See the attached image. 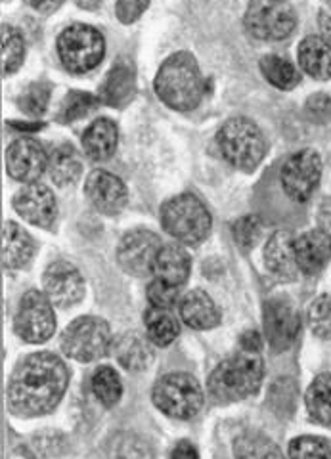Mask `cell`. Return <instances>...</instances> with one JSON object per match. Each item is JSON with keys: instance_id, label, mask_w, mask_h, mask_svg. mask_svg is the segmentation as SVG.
Here are the masks:
<instances>
[{"instance_id": "6da1fadb", "label": "cell", "mask_w": 331, "mask_h": 459, "mask_svg": "<svg viewBox=\"0 0 331 459\" xmlns=\"http://www.w3.org/2000/svg\"><path fill=\"white\" fill-rule=\"evenodd\" d=\"M67 383L69 371L60 358L50 352L31 354L12 373L8 406L23 418L45 415L62 400Z\"/></svg>"}, {"instance_id": "7a4b0ae2", "label": "cell", "mask_w": 331, "mask_h": 459, "mask_svg": "<svg viewBox=\"0 0 331 459\" xmlns=\"http://www.w3.org/2000/svg\"><path fill=\"white\" fill-rule=\"evenodd\" d=\"M155 92L172 109L188 111L197 108L205 92L196 57L188 52L172 54L163 62L155 77Z\"/></svg>"}, {"instance_id": "3957f363", "label": "cell", "mask_w": 331, "mask_h": 459, "mask_svg": "<svg viewBox=\"0 0 331 459\" xmlns=\"http://www.w3.org/2000/svg\"><path fill=\"white\" fill-rule=\"evenodd\" d=\"M265 376L261 352L243 351L222 362L209 377V391L219 402H236L255 394Z\"/></svg>"}, {"instance_id": "277c9868", "label": "cell", "mask_w": 331, "mask_h": 459, "mask_svg": "<svg viewBox=\"0 0 331 459\" xmlns=\"http://www.w3.org/2000/svg\"><path fill=\"white\" fill-rule=\"evenodd\" d=\"M161 224L169 236L188 246H196L209 234L211 214L196 195L182 194L163 204Z\"/></svg>"}, {"instance_id": "5b68a950", "label": "cell", "mask_w": 331, "mask_h": 459, "mask_svg": "<svg viewBox=\"0 0 331 459\" xmlns=\"http://www.w3.org/2000/svg\"><path fill=\"white\" fill-rule=\"evenodd\" d=\"M219 148L228 163L251 170L263 161L266 143L258 126L246 117L228 119L217 134Z\"/></svg>"}, {"instance_id": "8992f818", "label": "cell", "mask_w": 331, "mask_h": 459, "mask_svg": "<svg viewBox=\"0 0 331 459\" xmlns=\"http://www.w3.org/2000/svg\"><path fill=\"white\" fill-rule=\"evenodd\" d=\"M106 52L102 33L91 25H71L57 37V54L69 74H89Z\"/></svg>"}, {"instance_id": "52a82bcc", "label": "cell", "mask_w": 331, "mask_h": 459, "mask_svg": "<svg viewBox=\"0 0 331 459\" xmlns=\"http://www.w3.org/2000/svg\"><path fill=\"white\" fill-rule=\"evenodd\" d=\"M153 402L170 418L190 420L204 404V391L188 373H169L153 386Z\"/></svg>"}, {"instance_id": "ba28073f", "label": "cell", "mask_w": 331, "mask_h": 459, "mask_svg": "<svg viewBox=\"0 0 331 459\" xmlns=\"http://www.w3.org/2000/svg\"><path fill=\"white\" fill-rule=\"evenodd\" d=\"M111 347V332L109 325L100 320L86 316L71 324L62 335L64 352L79 362H92L108 354Z\"/></svg>"}, {"instance_id": "9c48e42d", "label": "cell", "mask_w": 331, "mask_h": 459, "mask_svg": "<svg viewBox=\"0 0 331 459\" xmlns=\"http://www.w3.org/2000/svg\"><path fill=\"white\" fill-rule=\"evenodd\" d=\"M297 16L285 0H251L246 12L248 31L261 40H282L293 33Z\"/></svg>"}, {"instance_id": "30bf717a", "label": "cell", "mask_w": 331, "mask_h": 459, "mask_svg": "<svg viewBox=\"0 0 331 459\" xmlns=\"http://www.w3.org/2000/svg\"><path fill=\"white\" fill-rule=\"evenodd\" d=\"M16 333L27 342H45L54 335L56 318L50 299L40 291L23 295L16 314Z\"/></svg>"}, {"instance_id": "8fae6325", "label": "cell", "mask_w": 331, "mask_h": 459, "mask_svg": "<svg viewBox=\"0 0 331 459\" xmlns=\"http://www.w3.org/2000/svg\"><path fill=\"white\" fill-rule=\"evenodd\" d=\"M282 184L285 194L295 201H307L322 177V161L314 150L293 153L282 167Z\"/></svg>"}, {"instance_id": "7c38bea8", "label": "cell", "mask_w": 331, "mask_h": 459, "mask_svg": "<svg viewBox=\"0 0 331 459\" xmlns=\"http://www.w3.org/2000/svg\"><path fill=\"white\" fill-rule=\"evenodd\" d=\"M161 249V239L148 230H135L126 234L118 249V261L121 268L133 276H148L153 272L155 256Z\"/></svg>"}, {"instance_id": "4fadbf2b", "label": "cell", "mask_w": 331, "mask_h": 459, "mask_svg": "<svg viewBox=\"0 0 331 459\" xmlns=\"http://www.w3.org/2000/svg\"><path fill=\"white\" fill-rule=\"evenodd\" d=\"M265 332L274 351L292 347L301 332V320L290 300L270 299L265 303Z\"/></svg>"}, {"instance_id": "5bb4252c", "label": "cell", "mask_w": 331, "mask_h": 459, "mask_svg": "<svg viewBox=\"0 0 331 459\" xmlns=\"http://www.w3.org/2000/svg\"><path fill=\"white\" fill-rule=\"evenodd\" d=\"M6 169L12 178L35 182L48 169V157L33 138H20L6 150Z\"/></svg>"}, {"instance_id": "9a60e30c", "label": "cell", "mask_w": 331, "mask_h": 459, "mask_svg": "<svg viewBox=\"0 0 331 459\" xmlns=\"http://www.w3.org/2000/svg\"><path fill=\"white\" fill-rule=\"evenodd\" d=\"M45 293L56 307H74L84 295V283L79 270L64 261L52 263L45 272Z\"/></svg>"}, {"instance_id": "2e32d148", "label": "cell", "mask_w": 331, "mask_h": 459, "mask_svg": "<svg viewBox=\"0 0 331 459\" xmlns=\"http://www.w3.org/2000/svg\"><path fill=\"white\" fill-rule=\"evenodd\" d=\"M13 209L27 222L40 228H50L57 212L54 194L42 184H29L22 188L13 197Z\"/></svg>"}, {"instance_id": "e0dca14e", "label": "cell", "mask_w": 331, "mask_h": 459, "mask_svg": "<svg viewBox=\"0 0 331 459\" xmlns=\"http://www.w3.org/2000/svg\"><path fill=\"white\" fill-rule=\"evenodd\" d=\"M84 192L94 209L104 214H118L126 205V188L123 180L108 170H94L86 178Z\"/></svg>"}, {"instance_id": "ac0fdd59", "label": "cell", "mask_w": 331, "mask_h": 459, "mask_svg": "<svg viewBox=\"0 0 331 459\" xmlns=\"http://www.w3.org/2000/svg\"><path fill=\"white\" fill-rule=\"evenodd\" d=\"M295 256L303 274H318L331 258V236L326 230H310L295 239Z\"/></svg>"}, {"instance_id": "d6986e66", "label": "cell", "mask_w": 331, "mask_h": 459, "mask_svg": "<svg viewBox=\"0 0 331 459\" xmlns=\"http://www.w3.org/2000/svg\"><path fill=\"white\" fill-rule=\"evenodd\" d=\"M136 89V77H135V67L131 62L119 60L115 64L100 89V102L113 108H121L131 102Z\"/></svg>"}, {"instance_id": "ffe728a7", "label": "cell", "mask_w": 331, "mask_h": 459, "mask_svg": "<svg viewBox=\"0 0 331 459\" xmlns=\"http://www.w3.org/2000/svg\"><path fill=\"white\" fill-rule=\"evenodd\" d=\"M266 268L280 280L292 281L299 274V264L295 256V239L290 232H278L270 238L265 249Z\"/></svg>"}, {"instance_id": "44dd1931", "label": "cell", "mask_w": 331, "mask_h": 459, "mask_svg": "<svg viewBox=\"0 0 331 459\" xmlns=\"http://www.w3.org/2000/svg\"><path fill=\"white\" fill-rule=\"evenodd\" d=\"M35 253V241L16 222L3 226V264L8 270H20L29 264Z\"/></svg>"}, {"instance_id": "7402d4cb", "label": "cell", "mask_w": 331, "mask_h": 459, "mask_svg": "<svg viewBox=\"0 0 331 459\" xmlns=\"http://www.w3.org/2000/svg\"><path fill=\"white\" fill-rule=\"evenodd\" d=\"M119 131L111 119H96L83 134L84 153L94 161H106L118 148Z\"/></svg>"}, {"instance_id": "603a6c76", "label": "cell", "mask_w": 331, "mask_h": 459, "mask_svg": "<svg viewBox=\"0 0 331 459\" xmlns=\"http://www.w3.org/2000/svg\"><path fill=\"white\" fill-rule=\"evenodd\" d=\"M180 316L194 329H211L221 322L219 308L214 307L213 299L201 290H194L182 299Z\"/></svg>"}, {"instance_id": "cb8c5ba5", "label": "cell", "mask_w": 331, "mask_h": 459, "mask_svg": "<svg viewBox=\"0 0 331 459\" xmlns=\"http://www.w3.org/2000/svg\"><path fill=\"white\" fill-rule=\"evenodd\" d=\"M190 256L179 246H165L160 249L153 263V272L157 280L170 285H182L190 276Z\"/></svg>"}, {"instance_id": "d4e9b609", "label": "cell", "mask_w": 331, "mask_h": 459, "mask_svg": "<svg viewBox=\"0 0 331 459\" xmlns=\"http://www.w3.org/2000/svg\"><path fill=\"white\" fill-rule=\"evenodd\" d=\"M299 65L314 79L326 81L331 77V45L320 37H307L301 42Z\"/></svg>"}, {"instance_id": "484cf974", "label": "cell", "mask_w": 331, "mask_h": 459, "mask_svg": "<svg viewBox=\"0 0 331 459\" xmlns=\"http://www.w3.org/2000/svg\"><path fill=\"white\" fill-rule=\"evenodd\" d=\"M148 341V337L136 332L125 333L115 344V356H118L119 364L128 371L146 369L153 360V352Z\"/></svg>"}, {"instance_id": "4316f807", "label": "cell", "mask_w": 331, "mask_h": 459, "mask_svg": "<svg viewBox=\"0 0 331 459\" xmlns=\"http://www.w3.org/2000/svg\"><path fill=\"white\" fill-rule=\"evenodd\" d=\"M48 175L57 186L74 184L81 177V157L74 146L62 143L48 157Z\"/></svg>"}, {"instance_id": "83f0119b", "label": "cell", "mask_w": 331, "mask_h": 459, "mask_svg": "<svg viewBox=\"0 0 331 459\" xmlns=\"http://www.w3.org/2000/svg\"><path fill=\"white\" fill-rule=\"evenodd\" d=\"M307 408L316 423L331 425V376L324 373L314 379L307 391Z\"/></svg>"}, {"instance_id": "f1b7e54d", "label": "cell", "mask_w": 331, "mask_h": 459, "mask_svg": "<svg viewBox=\"0 0 331 459\" xmlns=\"http://www.w3.org/2000/svg\"><path fill=\"white\" fill-rule=\"evenodd\" d=\"M144 320H146V333L148 339L157 344V347H167L179 335V324L172 318V314L165 308H155L152 307L146 314H144Z\"/></svg>"}, {"instance_id": "f546056e", "label": "cell", "mask_w": 331, "mask_h": 459, "mask_svg": "<svg viewBox=\"0 0 331 459\" xmlns=\"http://www.w3.org/2000/svg\"><path fill=\"white\" fill-rule=\"evenodd\" d=\"M234 454L236 459H283L274 442L257 433L241 435L234 444Z\"/></svg>"}, {"instance_id": "4dcf8cb0", "label": "cell", "mask_w": 331, "mask_h": 459, "mask_svg": "<svg viewBox=\"0 0 331 459\" xmlns=\"http://www.w3.org/2000/svg\"><path fill=\"white\" fill-rule=\"evenodd\" d=\"M261 71L268 82H272L276 89H282V91L295 89L301 81L299 71L295 69V65L292 62L283 60V57H280V56L263 57Z\"/></svg>"}, {"instance_id": "1f68e13d", "label": "cell", "mask_w": 331, "mask_h": 459, "mask_svg": "<svg viewBox=\"0 0 331 459\" xmlns=\"http://www.w3.org/2000/svg\"><path fill=\"white\" fill-rule=\"evenodd\" d=\"M0 37H3V75L8 77L12 74H16L20 65L23 64L25 45L22 33L10 25H3Z\"/></svg>"}, {"instance_id": "d6a6232c", "label": "cell", "mask_w": 331, "mask_h": 459, "mask_svg": "<svg viewBox=\"0 0 331 459\" xmlns=\"http://www.w3.org/2000/svg\"><path fill=\"white\" fill-rule=\"evenodd\" d=\"M92 391L96 394V398L102 402L104 406H115L121 398L123 386H121V379L115 369L102 366L94 371L92 376Z\"/></svg>"}, {"instance_id": "836d02e7", "label": "cell", "mask_w": 331, "mask_h": 459, "mask_svg": "<svg viewBox=\"0 0 331 459\" xmlns=\"http://www.w3.org/2000/svg\"><path fill=\"white\" fill-rule=\"evenodd\" d=\"M98 104H100V98H96L89 92H79V91L69 92L64 98L60 113H57V121L74 123V121L84 117V115H89L91 111H94Z\"/></svg>"}, {"instance_id": "e575fe53", "label": "cell", "mask_w": 331, "mask_h": 459, "mask_svg": "<svg viewBox=\"0 0 331 459\" xmlns=\"http://www.w3.org/2000/svg\"><path fill=\"white\" fill-rule=\"evenodd\" d=\"M113 459H153L148 442L136 435H119L115 437Z\"/></svg>"}, {"instance_id": "d590c367", "label": "cell", "mask_w": 331, "mask_h": 459, "mask_svg": "<svg viewBox=\"0 0 331 459\" xmlns=\"http://www.w3.org/2000/svg\"><path fill=\"white\" fill-rule=\"evenodd\" d=\"M50 84L48 82H33L31 86H27L25 92L18 98V106L29 113V115H42L48 108L50 102Z\"/></svg>"}, {"instance_id": "8d00e7d4", "label": "cell", "mask_w": 331, "mask_h": 459, "mask_svg": "<svg viewBox=\"0 0 331 459\" xmlns=\"http://www.w3.org/2000/svg\"><path fill=\"white\" fill-rule=\"evenodd\" d=\"M292 459H331L329 444L320 437H301L290 444Z\"/></svg>"}, {"instance_id": "74e56055", "label": "cell", "mask_w": 331, "mask_h": 459, "mask_svg": "<svg viewBox=\"0 0 331 459\" xmlns=\"http://www.w3.org/2000/svg\"><path fill=\"white\" fill-rule=\"evenodd\" d=\"M309 322L316 335L331 339V297L324 295L314 300L309 308Z\"/></svg>"}, {"instance_id": "f35d334b", "label": "cell", "mask_w": 331, "mask_h": 459, "mask_svg": "<svg viewBox=\"0 0 331 459\" xmlns=\"http://www.w3.org/2000/svg\"><path fill=\"white\" fill-rule=\"evenodd\" d=\"M261 232H263L261 221H258L257 217H253V214H248V217H241L232 226L234 239L238 241V246H241V249H246V251L255 247V243L258 241V238H261Z\"/></svg>"}, {"instance_id": "ab89813d", "label": "cell", "mask_w": 331, "mask_h": 459, "mask_svg": "<svg viewBox=\"0 0 331 459\" xmlns=\"http://www.w3.org/2000/svg\"><path fill=\"white\" fill-rule=\"evenodd\" d=\"M148 300L152 303V307H155V308L169 310V308L177 305L179 287L170 285L167 281H161V280H155L148 287Z\"/></svg>"}, {"instance_id": "60d3db41", "label": "cell", "mask_w": 331, "mask_h": 459, "mask_svg": "<svg viewBox=\"0 0 331 459\" xmlns=\"http://www.w3.org/2000/svg\"><path fill=\"white\" fill-rule=\"evenodd\" d=\"M150 0H118V8H115V12H118L119 22L133 23L142 16Z\"/></svg>"}, {"instance_id": "b9f144b4", "label": "cell", "mask_w": 331, "mask_h": 459, "mask_svg": "<svg viewBox=\"0 0 331 459\" xmlns=\"http://www.w3.org/2000/svg\"><path fill=\"white\" fill-rule=\"evenodd\" d=\"M307 109H309L312 119L326 121L331 115V100L326 94H316L309 100Z\"/></svg>"}, {"instance_id": "7bdbcfd3", "label": "cell", "mask_w": 331, "mask_h": 459, "mask_svg": "<svg viewBox=\"0 0 331 459\" xmlns=\"http://www.w3.org/2000/svg\"><path fill=\"white\" fill-rule=\"evenodd\" d=\"M170 459H199V455H197V450L192 446L190 442L182 440V442L177 444L175 450H172Z\"/></svg>"}, {"instance_id": "ee69618b", "label": "cell", "mask_w": 331, "mask_h": 459, "mask_svg": "<svg viewBox=\"0 0 331 459\" xmlns=\"http://www.w3.org/2000/svg\"><path fill=\"white\" fill-rule=\"evenodd\" d=\"M241 349L248 352H261V337L257 332H246L241 335Z\"/></svg>"}, {"instance_id": "f6af8a7d", "label": "cell", "mask_w": 331, "mask_h": 459, "mask_svg": "<svg viewBox=\"0 0 331 459\" xmlns=\"http://www.w3.org/2000/svg\"><path fill=\"white\" fill-rule=\"evenodd\" d=\"M320 29L324 39L331 45V0L329 4H326V8L320 12Z\"/></svg>"}, {"instance_id": "bcb514c9", "label": "cell", "mask_w": 331, "mask_h": 459, "mask_svg": "<svg viewBox=\"0 0 331 459\" xmlns=\"http://www.w3.org/2000/svg\"><path fill=\"white\" fill-rule=\"evenodd\" d=\"M64 3V0H27V4L35 8L37 12H54L57 6H60Z\"/></svg>"}, {"instance_id": "7dc6e473", "label": "cell", "mask_w": 331, "mask_h": 459, "mask_svg": "<svg viewBox=\"0 0 331 459\" xmlns=\"http://www.w3.org/2000/svg\"><path fill=\"white\" fill-rule=\"evenodd\" d=\"M322 224L326 228V232L331 236V201H327L322 209Z\"/></svg>"}, {"instance_id": "c3c4849f", "label": "cell", "mask_w": 331, "mask_h": 459, "mask_svg": "<svg viewBox=\"0 0 331 459\" xmlns=\"http://www.w3.org/2000/svg\"><path fill=\"white\" fill-rule=\"evenodd\" d=\"M75 3L84 10H96L100 6V0H75Z\"/></svg>"}]
</instances>
